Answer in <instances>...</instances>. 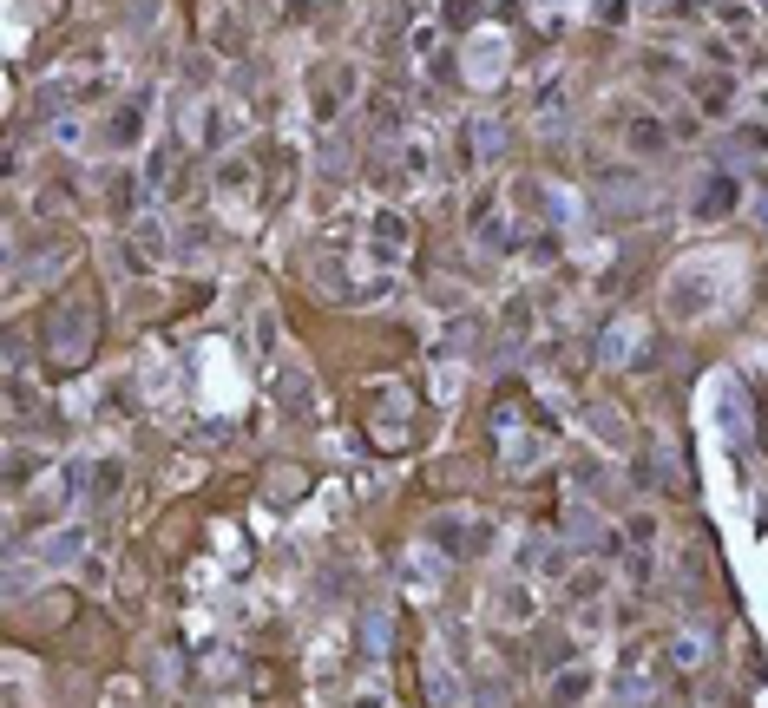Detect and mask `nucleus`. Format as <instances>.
<instances>
[{
    "label": "nucleus",
    "instance_id": "1",
    "mask_svg": "<svg viewBox=\"0 0 768 708\" xmlns=\"http://www.w3.org/2000/svg\"><path fill=\"white\" fill-rule=\"evenodd\" d=\"M723 204H735V184H723V178H716V184L703 190V217H716Z\"/></svg>",
    "mask_w": 768,
    "mask_h": 708
}]
</instances>
